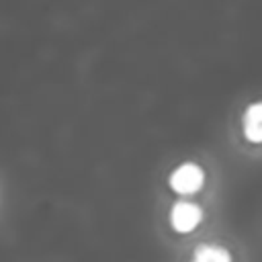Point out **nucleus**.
Masks as SVG:
<instances>
[{"label": "nucleus", "instance_id": "f257e3e1", "mask_svg": "<svg viewBox=\"0 0 262 262\" xmlns=\"http://www.w3.org/2000/svg\"><path fill=\"white\" fill-rule=\"evenodd\" d=\"M170 190L178 194V199H188L190 194H196L205 184V170L201 164L192 160H184L176 164L166 178Z\"/></svg>", "mask_w": 262, "mask_h": 262}, {"label": "nucleus", "instance_id": "f03ea898", "mask_svg": "<svg viewBox=\"0 0 262 262\" xmlns=\"http://www.w3.org/2000/svg\"><path fill=\"white\" fill-rule=\"evenodd\" d=\"M203 207L192 199H176L168 209V225L176 233H190L203 221Z\"/></svg>", "mask_w": 262, "mask_h": 262}, {"label": "nucleus", "instance_id": "7ed1b4c3", "mask_svg": "<svg viewBox=\"0 0 262 262\" xmlns=\"http://www.w3.org/2000/svg\"><path fill=\"white\" fill-rule=\"evenodd\" d=\"M188 262H233V260H231V252L225 246L213 244V242H203V244L194 246Z\"/></svg>", "mask_w": 262, "mask_h": 262}, {"label": "nucleus", "instance_id": "20e7f679", "mask_svg": "<svg viewBox=\"0 0 262 262\" xmlns=\"http://www.w3.org/2000/svg\"><path fill=\"white\" fill-rule=\"evenodd\" d=\"M242 127H244V135L250 141H254V143L262 141V102L248 104V108L244 111V117H242Z\"/></svg>", "mask_w": 262, "mask_h": 262}, {"label": "nucleus", "instance_id": "39448f33", "mask_svg": "<svg viewBox=\"0 0 262 262\" xmlns=\"http://www.w3.org/2000/svg\"><path fill=\"white\" fill-rule=\"evenodd\" d=\"M0 199H2V196H0Z\"/></svg>", "mask_w": 262, "mask_h": 262}]
</instances>
